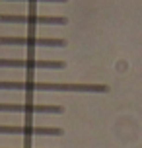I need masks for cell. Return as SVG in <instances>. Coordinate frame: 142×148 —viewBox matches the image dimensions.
Instances as JSON below:
<instances>
[{
  "label": "cell",
  "instance_id": "6da1fadb",
  "mask_svg": "<svg viewBox=\"0 0 142 148\" xmlns=\"http://www.w3.org/2000/svg\"><path fill=\"white\" fill-rule=\"evenodd\" d=\"M0 90H25V92H84V94H105L109 92V86L105 84H68V82H6L0 80Z\"/></svg>",
  "mask_w": 142,
  "mask_h": 148
},
{
  "label": "cell",
  "instance_id": "7a4b0ae2",
  "mask_svg": "<svg viewBox=\"0 0 142 148\" xmlns=\"http://www.w3.org/2000/svg\"><path fill=\"white\" fill-rule=\"evenodd\" d=\"M0 45H20V47H66V39L57 37H0Z\"/></svg>",
  "mask_w": 142,
  "mask_h": 148
},
{
  "label": "cell",
  "instance_id": "8992f818",
  "mask_svg": "<svg viewBox=\"0 0 142 148\" xmlns=\"http://www.w3.org/2000/svg\"><path fill=\"white\" fill-rule=\"evenodd\" d=\"M0 111L14 113H62V105H35V103H0Z\"/></svg>",
  "mask_w": 142,
  "mask_h": 148
},
{
  "label": "cell",
  "instance_id": "52a82bcc",
  "mask_svg": "<svg viewBox=\"0 0 142 148\" xmlns=\"http://www.w3.org/2000/svg\"><path fill=\"white\" fill-rule=\"evenodd\" d=\"M20 2H68V0H20Z\"/></svg>",
  "mask_w": 142,
  "mask_h": 148
},
{
  "label": "cell",
  "instance_id": "5b68a950",
  "mask_svg": "<svg viewBox=\"0 0 142 148\" xmlns=\"http://www.w3.org/2000/svg\"><path fill=\"white\" fill-rule=\"evenodd\" d=\"M0 134H47V136H60L62 129L57 127H10V125H0Z\"/></svg>",
  "mask_w": 142,
  "mask_h": 148
},
{
  "label": "cell",
  "instance_id": "3957f363",
  "mask_svg": "<svg viewBox=\"0 0 142 148\" xmlns=\"http://www.w3.org/2000/svg\"><path fill=\"white\" fill-rule=\"evenodd\" d=\"M0 22L10 23H41V25H64L68 18L64 16H16V14H0Z\"/></svg>",
  "mask_w": 142,
  "mask_h": 148
},
{
  "label": "cell",
  "instance_id": "277c9868",
  "mask_svg": "<svg viewBox=\"0 0 142 148\" xmlns=\"http://www.w3.org/2000/svg\"><path fill=\"white\" fill-rule=\"evenodd\" d=\"M0 66L12 68H64V60H37V59H0Z\"/></svg>",
  "mask_w": 142,
  "mask_h": 148
}]
</instances>
